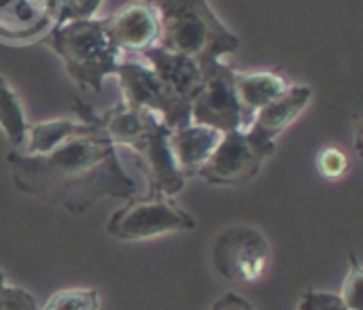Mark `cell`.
Here are the masks:
<instances>
[{
    "mask_svg": "<svg viewBox=\"0 0 363 310\" xmlns=\"http://www.w3.org/2000/svg\"><path fill=\"white\" fill-rule=\"evenodd\" d=\"M6 164L19 192L72 215L85 213L102 198L130 200L138 192L119 162L115 143L98 123L49 153L11 151Z\"/></svg>",
    "mask_w": 363,
    "mask_h": 310,
    "instance_id": "1",
    "label": "cell"
},
{
    "mask_svg": "<svg viewBox=\"0 0 363 310\" xmlns=\"http://www.w3.org/2000/svg\"><path fill=\"white\" fill-rule=\"evenodd\" d=\"M77 111L83 121L98 123L115 147H125L134 153L140 170L149 181V194L177 196L183 192L187 179L179 172L170 153L168 136L170 128L160 115L147 109H132L123 102L111 106L104 113H94L89 106L77 102Z\"/></svg>",
    "mask_w": 363,
    "mask_h": 310,
    "instance_id": "2",
    "label": "cell"
},
{
    "mask_svg": "<svg viewBox=\"0 0 363 310\" xmlns=\"http://www.w3.org/2000/svg\"><path fill=\"white\" fill-rule=\"evenodd\" d=\"M157 47L191 57L200 70L240 49V38L217 17L208 0H155Z\"/></svg>",
    "mask_w": 363,
    "mask_h": 310,
    "instance_id": "3",
    "label": "cell"
},
{
    "mask_svg": "<svg viewBox=\"0 0 363 310\" xmlns=\"http://www.w3.org/2000/svg\"><path fill=\"white\" fill-rule=\"evenodd\" d=\"M43 43L62 60L68 77L89 94H100L104 79L115 74L121 53L117 51L106 19H72L55 23Z\"/></svg>",
    "mask_w": 363,
    "mask_h": 310,
    "instance_id": "4",
    "label": "cell"
},
{
    "mask_svg": "<svg viewBox=\"0 0 363 310\" xmlns=\"http://www.w3.org/2000/svg\"><path fill=\"white\" fill-rule=\"evenodd\" d=\"M115 77L125 106L160 115L170 130L191 123V102L177 96L140 55H121Z\"/></svg>",
    "mask_w": 363,
    "mask_h": 310,
    "instance_id": "5",
    "label": "cell"
},
{
    "mask_svg": "<svg viewBox=\"0 0 363 310\" xmlns=\"http://www.w3.org/2000/svg\"><path fill=\"white\" fill-rule=\"evenodd\" d=\"M191 230H196V219L162 194L130 198L106 223V232L117 240H149Z\"/></svg>",
    "mask_w": 363,
    "mask_h": 310,
    "instance_id": "6",
    "label": "cell"
},
{
    "mask_svg": "<svg viewBox=\"0 0 363 310\" xmlns=\"http://www.w3.org/2000/svg\"><path fill=\"white\" fill-rule=\"evenodd\" d=\"M274 143L262 140L251 130L225 132L196 177L219 187L247 185L259 175L264 162L274 153Z\"/></svg>",
    "mask_w": 363,
    "mask_h": 310,
    "instance_id": "7",
    "label": "cell"
},
{
    "mask_svg": "<svg viewBox=\"0 0 363 310\" xmlns=\"http://www.w3.org/2000/svg\"><path fill=\"white\" fill-rule=\"evenodd\" d=\"M213 266L234 285L259 283L272 266L270 243L251 226L225 228L213 243Z\"/></svg>",
    "mask_w": 363,
    "mask_h": 310,
    "instance_id": "8",
    "label": "cell"
},
{
    "mask_svg": "<svg viewBox=\"0 0 363 310\" xmlns=\"http://www.w3.org/2000/svg\"><path fill=\"white\" fill-rule=\"evenodd\" d=\"M234 68L230 64L213 62L202 68V89L191 100V121L211 126L219 132L245 130L242 111L234 89Z\"/></svg>",
    "mask_w": 363,
    "mask_h": 310,
    "instance_id": "9",
    "label": "cell"
},
{
    "mask_svg": "<svg viewBox=\"0 0 363 310\" xmlns=\"http://www.w3.org/2000/svg\"><path fill=\"white\" fill-rule=\"evenodd\" d=\"M104 19L121 55H140L160 43V15L155 0H132Z\"/></svg>",
    "mask_w": 363,
    "mask_h": 310,
    "instance_id": "10",
    "label": "cell"
},
{
    "mask_svg": "<svg viewBox=\"0 0 363 310\" xmlns=\"http://www.w3.org/2000/svg\"><path fill=\"white\" fill-rule=\"evenodd\" d=\"M57 17V0H0V38L30 40L49 30Z\"/></svg>",
    "mask_w": 363,
    "mask_h": 310,
    "instance_id": "11",
    "label": "cell"
},
{
    "mask_svg": "<svg viewBox=\"0 0 363 310\" xmlns=\"http://www.w3.org/2000/svg\"><path fill=\"white\" fill-rule=\"evenodd\" d=\"M311 100H313V89L308 85L291 83V87L285 94H281L279 98H274L272 102H268L266 106H262L255 113V117L247 130H251L262 140L277 145L279 134L285 132L304 113V109L311 104Z\"/></svg>",
    "mask_w": 363,
    "mask_h": 310,
    "instance_id": "12",
    "label": "cell"
},
{
    "mask_svg": "<svg viewBox=\"0 0 363 310\" xmlns=\"http://www.w3.org/2000/svg\"><path fill=\"white\" fill-rule=\"evenodd\" d=\"M221 136H223V132H219L211 126L194 123V121L183 128L170 130L168 145H170V153L174 157L179 172L185 179L198 175V170L204 166V162L217 149Z\"/></svg>",
    "mask_w": 363,
    "mask_h": 310,
    "instance_id": "13",
    "label": "cell"
},
{
    "mask_svg": "<svg viewBox=\"0 0 363 310\" xmlns=\"http://www.w3.org/2000/svg\"><path fill=\"white\" fill-rule=\"evenodd\" d=\"M140 57L160 74V79L183 100L191 102L202 89L200 66L185 55L170 53L162 47H151L140 53Z\"/></svg>",
    "mask_w": 363,
    "mask_h": 310,
    "instance_id": "14",
    "label": "cell"
},
{
    "mask_svg": "<svg viewBox=\"0 0 363 310\" xmlns=\"http://www.w3.org/2000/svg\"><path fill=\"white\" fill-rule=\"evenodd\" d=\"M291 87L289 79L274 70H253V72H234V89L242 111L245 130L251 126L255 113L285 94Z\"/></svg>",
    "mask_w": 363,
    "mask_h": 310,
    "instance_id": "15",
    "label": "cell"
},
{
    "mask_svg": "<svg viewBox=\"0 0 363 310\" xmlns=\"http://www.w3.org/2000/svg\"><path fill=\"white\" fill-rule=\"evenodd\" d=\"M91 121H74V119H49L40 123L28 126L26 140H23V151L28 155H40L49 153L62 143L70 140L77 134H83L91 128Z\"/></svg>",
    "mask_w": 363,
    "mask_h": 310,
    "instance_id": "16",
    "label": "cell"
},
{
    "mask_svg": "<svg viewBox=\"0 0 363 310\" xmlns=\"http://www.w3.org/2000/svg\"><path fill=\"white\" fill-rule=\"evenodd\" d=\"M0 130L13 147H23L28 121L21 98L13 85L0 74Z\"/></svg>",
    "mask_w": 363,
    "mask_h": 310,
    "instance_id": "17",
    "label": "cell"
},
{
    "mask_svg": "<svg viewBox=\"0 0 363 310\" xmlns=\"http://www.w3.org/2000/svg\"><path fill=\"white\" fill-rule=\"evenodd\" d=\"M43 310H100V292L94 287H70L49 296Z\"/></svg>",
    "mask_w": 363,
    "mask_h": 310,
    "instance_id": "18",
    "label": "cell"
},
{
    "mask_svg": "<svg viewBox=\"0 0 363 310\" xmlns=\"http://www.w3.org/2000/svg\"><path fill=\"white\" fill-rule=\"evenodd\" d=\"M317 170L328 181H338L349 172V157L338 147H323L317 155Z\"/></svg>",
    "mask_w": 363,
    "mask_h": 310,
    "instance_id": "19",
    "label": "cell"
},
{
    "mask_svg": "<svg viewBox=\"0 0 363 310\" xmlns=\"http://www.w3.org/2000/svg\"><path fill=\"white\" fill-rule=\"evenodd\" d=\"M100 4L102 0H57L55 23H64L72 19H89L100 9Z\"/></svg>",
    "mask_w": 363,
    "mask_h": 310,
    "instance_id": "20",
    "label": "cell"
},
{
    "mask_svg": "<svg viewBox=\"0 0 363 310\" xmlns=\"http://www.w3.org/2000/svg\"><path fill=\"white\" fill-rule=\"evenodd\" d=\"M362 264L355 258V253H351V270L347 275V281H345V287H342V294H340V298L345 300V304L351 310H362V306H359V300H362Z\"/></svg>",
    "mask_w": 363,
    "mask_h": 310,
    "instance_id": "21",
    "label": "cell"
},
{
    "mask_svg": "<svg viewBox=\"0 0 363 310\" xmlns=\"http://www.w3.org/2000/svg\"><path fill=\"white\" fill-rule=\"evenodd\" d=\"M0 310H38L34 296L15 285L0 287Z\"/></svg>",
    "mask_w": 363,
    "mask_h": 310,
    "instance_id": "22",
    "label": "cell"
},
{
    "mask_svg": "<svg viewBox=\"0 0 363 310\" xmlns=\"http://www.w3.org/2000/svg\"><path fill=\"white\" fill-rule=\"evenodd\" d=\"M300 310H351L336 294L306 292L300 300Z\"/></svg>",
    "mask_w": 363,
    "mask_h": 310,
    "instance_id": "23",
    "label": "cell"
},
{
    "mask_svg": "<svg viewBox=\"0 0 363 310\" xmlns=\"http://www.w3.org/2000/svg\"><path fill=\"white\" fill-rule=\"evenodd\" d=\"M208 310H255L249 300L238 294H223Z\"/></svg>",
    "mask_w": 363,
    "mask_h": 310,
    "instance_id": "24",
    "label": "cell"
},
{
    "mask_svg": "<svg viewBox=\"0 0 363 310\" xmlns=\"http://www.w3.org/2000/svg\"><path fill=\"white\" fill-rule=\"evenodd\" d=\"M4 283H6V281H4V272H2V270H0V287H2V285H4Z\"/></svg>",
    "mask_w": 363,
    "mask_h": 310,
    "instance_id": "25",
    "label": "cell"
}]
</instances>
